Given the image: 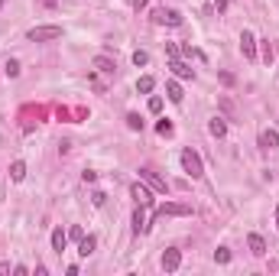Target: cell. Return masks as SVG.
<instances>
[{"mask_svg": "<svg viewBox=\"0 0 279 276\" xmlns=\"http://www.w3.org/2000/svg\"><path fill=\"white\" fill-rule=\"evenodd\" d=\"M260 146L263 149H276L279 146V130H263V133H260Z\"/></svg>", "mask_w": 279, "mask_h": 276, "instance_id": "obj_12", "label": "cell"}, {"mask_svg": "<svg viewBox=\"0 0 279 276\" xmlns=\"http://www.w3.org/2000/svg\"><path fill=\"white\" fill-rule=\"evenodd\" d=\"M10 270H13L10 263H0V276H7V273H10Z\"/></svg>", "mask_w": 279, "mask_h": 276, "instance_id": "obj_31", "label": "cell"}, {"mask_svg": "<svg viewBox=\"0 0 279 276\" xmlns=\"http://www.w3.org/2000/svg\"><path fill=\"white\" fill-rule=\"evenodd\" d=\"M94 247H97V241L91 237V234H85V237L78 241V254H81V257H91V254H94Z\"/></svg>", "mask_w": 279, "mask_h": 276, "instance_id": "obj_15", "label": "cell"}, {"mask_svg": "<svg viewBox=\"0 0 279 276\" xmlns=\"http://www.w3.org/2000/svg\"><path fill=\"white\" fill-rule=\"evenodd\" d=\"M208 130H211V137H217V140H221V137L227 133V120H224V117H211Z\"/></svg>", "mask_w": 279, "mask_h": 276, "instance_id": "obj_14", "label": "cell"}, {"mask_svg": "<svg viewBox=\"0 0 279 276\" xmlns=\"http://www.w3.org/2000/svg\"><path fill=\"white\" fill-rule=\"evenodd\" d=\"M192 214V205H185V202H166L159 205L156 211H153V218H188Z\"/></svg>", "mask_w": 279, "mask_h": 276, "instance_id": "obj_1", "label": "cell"}, {"mask_svg": "<svg viewBox=\"0 0 279 276\" xmlns=\"http://www.w3.org/2000/svg\"><path fill=\"white\" fill-rule=\"evenodd\" d=\"M140 179L146 182V185H150V189L162 192V195H166V192H169V185H166V179H159V176H156V172H153V169H140Z\"/></svg>", "mask_w": 279, "mask_h": 276, "instance_id": "obj_9", "label": "cell"}, {"mask_svg": "<svg viewBox=\"0 0 279 276\" xmlns=\"http://www.w3.org/2000/svg\"><path fill=\"white\" fill-rule=\"evenodd\" d=\"M10 179H13V182H23V179H26V162H23V160H16V162L10 166Z\"/></svg>", "mask_w": 279, "mask_h": 276, "instance_id": "obj_18", "label": "cell"}, {"mask_svg": "<svg viewBox=\"0 0 279 276\" xmlns=\"http://www.w3.org/2000/svg\"><path fill=\"white\" fill-rule=\"evenodd\" d=\"M130 195H133V198H137L140 205H153V192H150V185H146L143 179L130 185Z\"/></svg>", "mask_w": 279, "mask_h": 276, "instance_id": "obj_7", "label": "cell"}, {"mask_svg": "<svg viewBox=\"0 0 279 276\" xmlns=\"http://www.w3.org/2000/svg\"><path fill=\"white\" fill-rule=\"evenodd\" d=\"M150 231V221H146V214H143V205H140L137 211H133V234H146Z\"/></svg>", "mask_w": 279, "mask_h": 276, "instance_id": "obj_11", "label": "cell"}, {"mask_svg": "<svg viewBox=\"0 0 279 276\" xmlns=\"http://www.w3.org/2000/svg\"><path fill=\"white\" fill-rule=\"evenodd\" d=\"M182 169L192 176V179H202L204 176V162H202V156L195 153V149H182Z\"/></svg>", "mask_w": 279, "mask_h": 276, "instance_id": "obj_2", "label": "cell"}, {"mask_svg": "<svg viewBox=\"0 0 279 276\" xmlns=\"http://www.w3.org/2000/svg\"><path fill=\"white\" fill-rule=\"evenodd\" d=\"M81 237H85V227H81V224H72V227H68V241H81Z\"/></svg>", "mask_w": 279, "mask_h": 276, "instance_id": "obj_25", "label": "cell"}, {"mask_svg": "<svg viewBox=\"0 0 279 276\" xmlns=\"http://www.w3.org/2000/svg\"><path fill=\"white\" fill-rule=\"evenodd\" d=\"M166 95H169L172 104H182V101H185V91H182L179 81H166Z\"/></svg>", "mask_w": 279, "mask_h": 276, "instance_id": "obj_10", "label": "cell"}, {"mask_svg": "<svg viewBox=\"0 0 279 276\" xmlns=\"http://www.w3.org/2000/svg\"><path fill=\"white\" fill-rule=\"evenodd\" d=\"M172 130H175V127H172V120H166V117L156 124V133H159V137H172Z\"/></svg>", "mask_w": 279, "mask_h": 276, "instance_id": "obj_20", "label": "cell"}, {"mask_svg": "<svg viewBox=\"0 0 279 276\" xmlns=\"http://www.w3.org/2000/svg\"><path fill=\"white\" fill-rule=\"evenodd\" d=\"M153 20L159 23V26H172V30H175V26H182V13L179 10H153Z\"/></svg>", "mask_w": 279, "mask_h": 276, "instance_id": "obj_4", "label": "cell"}, {"mask_svg": "<svg viewBox=\"0 0 279 276\" xmlns=\"http://www.w3.org/2000/svg\"><path fill=\"white\" fill-rule=\"evenodd\" d=\"M153 88H156V78H153V75H143V78L137 81V91H140V95H150Z\"/></svg>", "mask_w": 279, "mask_h": 276, "instance_id": "obj_19", "label": "cell"}, {"mask_svg": "<svg viewBox=\"0 0 279 276\" xmlns=\"http://www.w3.org/2000/svg\"><path fill=\"white\" fill-rule=\"evenodd\" d=\"M166 55H169V59H175V55H179V46H175V43H166Z\"/></svg>", "mask_w": 279, "mask_h": 276, "instance_id": "obj_29", "label": "cell"}, {"mask_svg": "<svg viewBox=\"0 0 279 276\" xmlns=\"http://www.w3.org/2000/svg\"><path fill=\"white\" fill-rule=\"evenodd\" d=\"M94 68H97V72H104V75H110L117 65H114V59H108V55H94Z\"/></svg>", "mask_w": 279, "mask_h": 276, "instance_id": "obj_17", "label": "cell"}, {"mask_svg": "<svg viewBox=\"0 0 279 276\" xmlns=\"http://www.w3.org/2000/svg\"><path fill=\"white\" fill-rule=\"evenodd\" d=\"M169 68H172V75H175V78H185V81H192V78H195V68H192L188 62H182L179 55L169 62Z\"/></svg>", "mask_w": 279, "mask_h": 276, "instance_id": "obj_8", "label": "cell"}, {"mask_svg": "<svg viewBox=\"0 0 279 276\" xmlns=\"http://www.w3.org/2000/svg\"><path fill=\"white\" fill-rule=\"evenodd\" d=\"M263 62H266V65H273V46H269V39L263 43Z\"/></svg>", "mask_w": 279, "mask_h": 276, "instance_id": "obj_27", "label": "cell"}, {"mask_svg": "<svg viewBox=\"0 0 279 276\" xmlns=\"http://www.w3.org/2000/svg\"><path fill=\"white\" fill-rule=\"evenodd\" d=\"M227 3H231V0H227Z\"/></svg>", "mask_w": 279, "mask_h": 276, "instance_id": "obj_35", "label": "cell"}, {"mask_svg": "<svg viewBox=\"0 0 279 276\" xmlns=\"http://www.w3.org/2000/svg\"><path fill=\"white\" fill-rule=\"evenodd\" d=\"M91 202H94V205H97V208H101V205L108 202V195H104V192H94V195H91Z\"/></svg>", "mask_w": 279, "mask_h": 276, "instance_id": "obj_28", "label": "cell"}, {"mask_svg": "<svg viewBox=\"0 0 279 276\" xmlns=\"http://www.w3.org/2000/svg\"><path fill=\"white\" fill-rule=\"evenodd\" d=\"M179 266H182V250L166 247V250H162V270H166V273H175Z\"/></svg>", "mask_w": 279, "mask_h": 276, "instance_id": "obj_5", "label": "cell"}, {"mask_svg": "<svg viewBox=\"0 0 279 276\" xmlns=\"http://www.w3.org/2000/svg\"><path fill=\"white\" fill-rule=\"evenodd\" d=\"M247 244H250V250H253L257 257H263V254H266V241H263L260 234H250V237H247Z\"/></svg>", "mask_w": 279, "mask_h": 276, "instance_id": "obj_16", "label": "cell"}, {"mask_svg": "<svg viewBox=\"0 0 279 276\" xmlns=\"http://www.w3.org/2000/svg\"><path fill=\"white\" fill-rule=\"evenodd\" d=\"M59 36H62V26H32V30L26 32L30 43H52Z\"/></svg>", "mask_w": 279, "mask_h": 276, "instance_id": "obj_3", "label": "cell"}, {"mask_svg": "<svg viewBox=\"0 0 279 276\" xmlns=\"http://www.w3.org/2000/svg\"><path fill=\"white\" fill-rule=\"evenodd\" d=\"M127 127L130 130H143V117L140 114H127Z\"/></svg>", "mask_w": 279, "mask_h": 276, "instance_id": "obj_24", "label": "cell"}, {"mask_svg": "<svg viewBox=\"0 0 279 276\" xmlns=\"http://www.w3.org/2000/svg\"><path fill=\"white\" fill-rule=\"evenodd\" d=\"M240 52H244V59H250V62L257 59V36H253L250 30L240 32Z\"/></svg>", "mask_w": 279, "mask_h": 276, "instance_id": "obj_6", "label": "cell"}, {"mask_svg": "<svg viewBox=\"0 0 279 276\" xmlns=\"http://www.w3.org/2000/svg\"><path fill=\"white\" fill-rule=\"evenodd\" d=\"M215 263H231V247H217L215 250Z\"/></svg>", "mask_w": 279, "mask_h": 276, "instance_id": "obj_21", "label": "cell"}, {"mask_svg": "<svg viewBox=\"0 0 279 276\" xmlns=\"http://www.w3.org/2000/svg\"><path fill=\"white\" fill-rule=\"evenodd\" d=\"M159 111H162V97L153 95V97H150V114H159Z\"/></svg>", "mask_w": 279, "mask_h": 276, "instance_id": "obj_26", "label": "cell"}, {"mask_svg": "<svg viewBox=\"0 0 279 276\" xmlns=\"http://www.w3.org/2000/svg\"><path fill=\"white\" fill-rule=\"evenodd\" d=\"M133 7H137V10H143V7H146V0H133Z\"/></svg>", "mask_w": 279, "mask_h": 276, "instance_id": "obj_32", "label": "cell"}, {"mask_svg": "<svg viewBox=\"0 0 279 276\" xmlns=\"http://www.w3.org/2000/svg\"><path fill=\"white\" fill-rule=\"evenodd\" d=\"M65 247H68V231L55 227V231H52V250H55V254H62Z\"/></svg>", "mask_w": 279, "mask_h": 276, "instance_id": "obj_13", "label": "cell"}, {"mask_svg": "<svg viewBox=\"0 0 279 276\" xmlns=\"http://www.w3.org/2000/svg\"><path fill=\"white\" fill-rule=\"evenodd\" d=\"M3 72H7V78H16V75H20L23 68H20V62H16V59H10V62L3 65Z\"/></svg>", "mask_w": 279, "mask_h": 276, "instance_id": "obj_22", "label": "cell"}, {"mask_svg": "<svg viewBox=\"0 0 279 276\" xmlns=\"http://www.w3.org/2000/svg\"><path fill=\"white\" fill-rule=\"evenodd\" d=\"M276 224H279V205H276Z\"/></svg>", "mask_w": 279, "mask_h": 276, "instance_id": "obj_33", "label": "cell"}, {"mask_svg": "<svg viewBox=\"0 0 279 276\" xmlns=\"http://www.w3.org/2000/svg\"><path fill=\"white\" fill-rule=\"evenodd\" d=\"M0 7H3V0H0Z\"/></svg>", "mask_w": 279, "mask_h": 276, "instance_id": "obj_34", "label": "cell"}, {"mask_svg": "<svg viewBox=\"0 0 279 276\" xmlns=\"http://www.w3.org/2000/svg\"><path fill=\"white\" fill-rule=\"evenodd\" d=\"M81 179H85V182H97V172L94 169H85V172H81Z\"/></svg>", "mask_w": 279, "mask_h": 276, "instance_id": "obj_30", "label": "cell"}, {"mask_svg": "<svg viewBox=\"0 0 279 276\" xmlns=\"http://www.w3.org/2000/svg\"><path fill=\"white\" fill-rule=\"evenodd\" d=\"M133 65H137V68H143V65H150V52H143V49H137V52H133Z\"/></svg>", "mask_w": 279, "mask_h": 276, "instance_id": "obj_23", "label": "cell"}]
</instances>
